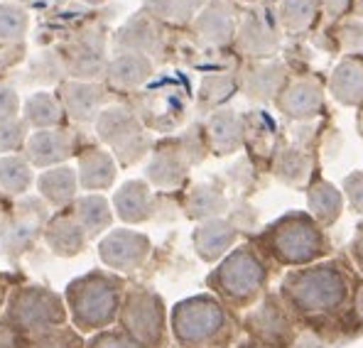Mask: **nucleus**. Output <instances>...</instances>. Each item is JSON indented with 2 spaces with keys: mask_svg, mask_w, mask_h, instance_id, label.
Instances as JSON below:
<instances>
[{
  "mask_svg": "<svg viewBox=\"0 0 363 348\" xmlns=\"http://www.w3.org/2000/svg\"><path fill=\"white\" fill-rule=\"evenodd\" d=\"M233 94V79L231 77H209L201 84V101L204 103H221L223 99Z\"/></svg>",
  "mask_w": 363,
  "mask_h": 348,
  "instance_id": "nucleus-32",
  "label": "nucleus"
},
{
  "mask_svg": "<svg viewBox=\"0 0 363 348\" xmlns=\"http://www.w3.org/2000/svg\"><path fill=\"white\" fill-rule=\"evenodd\" d=\"M346 191H349V196H351V201H354V206L363 211V172L361 174H354L349 181H346Z\"/></svg>",
  "mask_w": 363,
  "mask_h": 348,
  "instance_id": "nucleus-35",
  "label": "nucleus"
},
{
  "mask_svg": "<svg viewBox=\"0 0 363 348\" xmlns=\"http://www.w3.org/2000/svg\"><path fill=\"white\" fill-rule=\"evenodd\" d=\"M79 169H82V184L86 189H106V186H111V181L116 176L113 159L104 150H89L82 157Z\"/></svg>",
  "mask_w": 363,
  "mask_h": 348,
  "instance_id": "nucleus-15",
  "label": "nucleus"
},
{
  "mask_svg": "<svg viewBox=\"0 0 363 348\" xmlns=\"http://www.w3.org/2000/svg\"><path fill=\"white\" fill-rule=\"evenodd\" d=\"M62 120V108L50 94L40 91V94L30 96L25 103V123H32L37 128H50Z\"/></svg>",
  "mask_w": 363,
  "mask_h": 348,
  "instance_id": "nucleus-21",
  "label": "nucleus"
},
{
  "mask_svg": "<svg viewBox=\"0 0 363 348\" xmlns=\"http://www.w3.org/2000/svg\"><path fill=\"white\" fill-rule=\"evenodd\" d=\"M50 240L55 243V248H60L57 253H77L84 243L82 228L69 218H60L55 221V226L50 228Z\"/></svg>",
  "mask_w": 363,
  "mask_h": 348,
  "instance_id": "nucleus-28",
  "label": "nucleus"
},
{
  "mask_svg": "<svg viewBox=\"0 0 363 348\" xmlns=\"http://www.w3.org/2000/svg\"><path fill=\"white\" fill-rule=\"evenodd\" d=\"M209 137L218 152H231L241 142V123L231 111L216 113L209 123Z\"/></svg>",
  "mask_w": 363,
  "mask_h": 348,
  "instance_id": "nucleus-19",
  "label": "nucleus"
},
{
  "mask_svg": "<svg viewBox=\"0 0 363 348\" xmlns=\"http://www.w3.org/2000/svg\"><path fill=\"white\" fill-rule=\"evenodd\" d=\"M5 3H20V5H25V3H32V0H5Z\"/></svg>",
  "mask_w": 363,
  "mask_h": 348,
  "instance_id": "nucleus-40",
  "label": "nucleus"
},
{
  "mask_svg": "<svg viewBox=\"0 0 363 348\" xmlns=\"http://www.w3.org/2000/svg\"><path fill=\"white\" fill-rule=\"evenodd\" d=\"M322 106V91L312 82H297L287 89L282 99V111L292 118H309L314 116Z\"/></svg>",
  "mask_w": 363,
  "mask_h": 348,
  "instance_id": "nucleus-16",
  "label": "nucleus"
},
{
  "mask_svg": "<svg viewBox=\"0 0 363 348\" xmlns=\"http://www.w3.org/2000/svg\"><path fill=\"white\" fill-rule=\"evenodd\" d=\"M101 140H106L116 150L123 164H130L140 159L147 150V135L143 133L138 118L125 108H108L104 111L96 123Z\"/></svg>",
  "mask_w": 363,
  "mask_h": 348,
  "instance_id": "nucleus-1",
  "label": "nucleus"
},
{
  "mask_svg": "<svg viewBox=\"0 0 363 348\" xmlns=\"http://www.w3.org/2000/svg\"><path fill=\"white\" fill-rule=\"evenodd\" d=\"M147 176L160 186H172L184 176V162L179 159L177 152L162 150L152 157L150 167H147Z\"/></svg>",
  "mask_w": 363,
  "mask_h": 348,
  "instance_id": "nucleus-23",
  "label": "nucleus"
},
{
  "mask_svg": "<svg viewBox=\"0 0 363 348\" xmlns=\"http://www.w3.org/2000/svg\"><path fill=\"white\" fill-rule=\"evenodd\" d=\"M152 74L150 57L143 55H118L106 67V77L118 89H138Z\"/></svg>",
  "mask_w": 363,
  "mask_h": 348,
  "instance_id": "nucleus-10",
  "label": "nucleus"
},
{
  "mask_svg": "<svg viewBox=\"0 0 363 348\" xmlns=\"http://www.w3.org/2000/svg\"><path fill=\"white\" fill-rule=\"evenodd\" d=\"M309 206H312V211L317 213L319 218L334 221L341 208V194L332 184H319V186H314L312 194H309Z\"/></svg>",
  "mask_w": 363,
  "mask_h": 348,
  "instance_id": "nucleus-27",
  "label": "nucleus"
},
{
  "mask_svg": "<svg viewBox=\"0 0 363 348\" xmlns=\"http://www.w3.org/2000/svg\"><path fill=\"white\" fill-rule=\"evenodd\" d=\"M314 10H317V0H282L280 20L290 30H302L314 18Z\"/></svg>",
  "mask_w": 363,
  "mask_h": 348,
  "instance_id": "nucleus-29",
  "label": "nucleus"
},
{
  "mask_svg": "<svg viewBox=\"0 0 363 348\" xmlns=\"http://www.w3.org/2000/svg\"><path fill=\"white\" fill-rule=\"evenodd\" d=\"M23 52H25L23 45L13 47V50H8V52H0V69H8V67H13L15 62H20V59H23Z\"/></svg>",
  "mask_w": 363,
  "mask_h": 348,
  "instance_id": "nucleus-36",
  "label": "nucleus"
},
{
  "mask_svg": "<svg viewBox=\"0 0 363 348\" xmlns=\"http://www.w3.org/2000/svg\"><path fill=\"white\" fill-rule=\"evenodd\" d=\"M221 280L223 287H226L231 294L236 297H248L258 290V285L263 282V272H260V265L248 250H241L236 253L226 265L221 267Z\"/></svg>",
  "mask_w": 363,
  "mask_h": 348,
  "instance_id": "nucleus-7",
  "label": "nucleus"
},
{
  "mask_svg": "<svg viewBox=\"0 0 363 348\" xmlns=\"http://www.w3.org/2000/svg\"><path fill=\"white\" fill-rule=\"evenodd\" d=\"M287 290L300 307H307V312H317L341 302V297L346 294V282L341 280L339 272L317 267L314 272L292 277Z\"/></svg>",
  "mask_w": 363,
  "mask_h": 348,
  "instance_id": "nucleus-2",
  "label": "nucleus"
},
{
  "mask_svg": "<svg viewBox=\"0 0 363 348\" xmlns=\"http://www.w3.org/2000/svg\"><path fill=\"white\" fill-rule=\"evenodd\" d=\"M241 47L253 57H268L277 50V35L263 13H250L241 28Z\"/></svg>",
  "mask_w": 363,
  "mask_h": 348,
  "instance_id": "nucleus-12",
  "label": "nucleus"
},
{
  "mask_svg": "<svg viewBox=\"0 0 363 348\" xmlns=\"http://www.w3.org/2000/svg\"><path fill=\"white\" fill-rule=\"evenodd\" d=\"M18 108H20L18 94H15L10 86H0V123L15 120Z\"/></svg>",
  "mask_w": 363,
  "mask_h": 348,
  "instance_id": "nucleus-34",
  "label": "nucleus"
},
{
  "mask_svg": "<svg viewBox=\"0 0 363 348\" xmlns=\"http://www.w3.org/2000/svg\"><path fill=\"white\" fill-rule=\"evenodd\" d=\"M77 216L84 221V226L89 228V235H96L106 223L111 221L108 213V203H106L101 196H86L77 203Z\"/></svg>",
  "mask_w": 363,
  "mask_h": 348,
  "instance_id": "nucleus-26",
  "label": "nucleus"
},
{
  "mask_svg": "<svg viewBox=\"0 0 363 348\" xmlns=\"http://www.w3.org/2000/svg\"><path fill=\"white\" fill-rule=\"evenodd\" d=\"M79 3H86V5H101V3H106V0H79Z\"/></svg>",
  "mask_w": 363,
  "mask_h": 348,
  "instance_id": "nucleus-38",
  "label": "nucleus"
},
{
  "mask_svg": "<svg viewBox=\"0 0 363 348\" xmlns=\"http://www.w3.org/2000/svg\"><path fill=\"white\" fill-rule=\"evenodd\" d=\"M116 206L125 221H143L150 208V194L143 181H128L116 194Z\"/></svg>",
  "mask_w": 363,
  "mask_h": 348,
  "instance_id": "nucleus-17",
  "label": "nucleus"
},
{
  "mask_svg": "<svg viewBox=\"0 0 363 348\" xmlns=\"http://www.w3.org/2000/svg\"><path fill=\"white\" fill-rule=\"evenodd\" d=\"M359 312H361V317H363V290L359 294Z\"/></svg>",
  "mask_w": 363,
  "mask_h": 348,
  "instance_id": "nucleus-39",
  "label": "nucleus"
},
{
  "mask_svg": "<svg viewBox=\"0 0 363 348\" xmlns=\"http://www.w3.org/2000/svg\"><path fill=\"white\" fill-rule=\"evenodd\" d=\"M359 10H361V13H363V0H359Z\"/></svg>",
  "mask_w": 363,
  "mask_h": 348,
  "instance_id": "nucleus-41",
  "label": "nucleus"
},
{
  "mask_svg": "<svg viewBox=\"0 0 363 348\" xmlns=\"http://www.w3.org/2000/svg\"><path fill=\"white\" fill-rule=\"evenodd\" d=\"M277 174L285 181H300L307 174V159H304V155L297 152V150H287L280 157V162H277Z\"/></svg>",
  "mask_w": 363,
  "mask_h": 348,
  "instance_id": "nucleus-31",
  "label": "nucleus"
},
{
  "mask_svg": "<svg viewBox=\"0 0 363 348\" xmlns=\"http://www.w3.org/2000/svg\"><path fill=\"white\" fill-rule=\"evenodd\" d=\"M143 5H145V13L152 18L186 23L204 5V0H143Z\"/></svg>",
  "mask_w": 363,
  "mask_h": 348,
  "instance_id": "nucleus-20",
  "label": "nucleus"
},
{
  "mask_svg": "<svg viewBox=\"0 0 363 348\" xmlns=\"http://www.w3.org/2000/svg\"><path fill=\"white\" fill-rule=\"evenodd\" d=\"M64 69L69 77L74 79H94L104 72L106 67V40L101 32L89 30L74 37L67 47H64Z\"/></svg>",
  "mask_w": 363,
  "mask_h": 348,
  "instance_id": "nucleus-3",
  "label": "nucleus"
},
{
  "mask_svg": "<svg viewBox=\"0 0 363 348\" xmlns=\"http://www.w3.org/2000/svg\"><path fill=\"white\" fill-rule=\"evenodd\" d=\"M72 140L64 130H40L28 140V157L35 164H55L69 157Z\"/></svg>",
  "mask_w": 363,
  "mask_h": 348,
  "instance_id": "nucleus-11",
  "label": "nucleus"
},
{
  "mask_svg": "<svg viewBox=\"0 0 363 348\" xmlns=\"http://www.w3.org/2000/svg\"><path fill=\"white\" fill-rule=\"evenodd\" d=\"M332 94L341 103L354 106L363 101V62L346 59L336 67L332 77Z\"/></svg>",
  "mask_w": 363,
  "mask_h": 348,
  "instance_id": "nucleus-13",
  "label": "nucleus"
},
{
  "mask_svg": "<svg viewBox=\"0 0 363 348\" xmlns=\"http://www.w3.org/2000/svg\"><path fill=\"white\" fill-rule=\"evenodd\" d=\"M361 253H363V250H361Z\"/></svg>",
  "mask_w": 363,
  "mask_h": 348,
  "instance_id": "nucleus-42",
  "label": "nucleus"
},
{
  "mask_svg": "<svg viewBox=\"0 0 363 348\" xmlns=\"http://www.w3.org/2000/svg\"><path fill=\"white\" fill-rule=\"evenodd\" d=\"M223 208V196L211 186H196L194 194L189 196L191 216H206V213H218Z\"/></svg>",
  "mask_w": 363,
  "mask_h": 348,
  "instance_id": "nucleus-30",
  "label": "nucleus"
},
{
  "mask_svg": "<svg viewBox=\"0 0 363 348\" xmlns=\"http://www.w3.org/2000/svg\"><path fill=\"white\" fill-rule=\"evenodd\" d=\"M282 84V69L277 64H268V67H258L248 74V91L253 99H270L272 94H277Z\"/></svg>",
  "mask_w": 363,
  "mask_h": 348,
  "instance_id": "nucleus-25",
  "label": "nucleus"
},
{
  "mask_svg": "<svg viewBox=\"0 0 363 348\" xmlns=\"http://www.w3.org/2000/svg\"><path fill=\"white\" fill-rule=\"evenodd\" d=\"M30 30V13L20 3H0V47H20Z\"/></svg>",
  "mask_w": 363,
  "mask_h": 348,
  "instance_id": "nucleus-14",
  "label": "nucleus"
},
{
  "mask_svg": "<svg viewBox=\"0 0 363 348\" xmlns=\"http://www.w3.org/2000/svg\"><path fill=\"white\" fill-rule=\"evenodd\" d=\"M221 312L213 302L194 299V302L179 307L177 312V331L184 341H199L204 336H211L221 326Z\"/></svg>",
  "mask_w": 363,
  "mask_h": 348,
  "instance_id": "nucleus-6",
  "label": "nucleus"
},
{
  "mask_svg": "<svg viewBox=\"0 0 363 348\" xmlns=\"http://www.w3.org/2000/svg\"><path fill=\"white\" fill-rule=\"evenodd\" d=\"M96 348H133L130 344H123V341H111V344H96Z\"/></svg>",
  "mask_w": 363,
  "mask_h": 348,
  "instance_id": "nucleus-37",
  "label": "nucleus"
},
{
  "mask_svg": "<svg viewBox=\"0 0 363 348\" xmlns=\"http://www.w3.org/2000/svg\"><path fill=\"white\" fill-rule=\"evenodd\" d=\"M277 255L287 262H302L319 253L322 240H319L317 228L304 218H290L280 226L275 235Z\"/></svg>",
  "mask_w": 363,
  "mask_h": 348,
  "instance_id": "nucleus-4",
  "label": "nucleus"
},
{
  "mask_svg": "<svg viewBox=\"0 0 363 348\" xmlns=\"http://www.w3.org/2000/svg\"><path fill=\"white\" fill-rule=\"evenodd\" d=\"M233 240V231L221 221H213L196 233V245H199L204 258H216L218 253L226 250V245Z\"/></svg>",
  "mask_w": 363,
  "mask_h": 348,
  "instance_id": "nucleus-24",
  "label": "nucleus"
},
{
  "mask_svg": "<svg viewBox=\"0 0 363 348\" xmlns=\"http://www.w3.org/2000/svg\"><path fill=\"white\" fill-rule=\"evenodd\" d=\"M62 101L74 120L86 123L99 113V106L104 103V91L86 82H69L62 86Z\"/></svg>",
  "mask_w": 363,
  "mask_h": 348,
  "instance_id": "nucleus-9",
  "label": "nucleus"
},
{
  "mask_svg": "<svg viewBox=\"0 0 363 348\" xmlns=\"http://www.w3.org/2000/svg\"><path fill=\"white\" fill-rule=\"evenodd\" d=\"M40 191L47 196L52 203H64L74 196V189H77V176H74V169L69 167H57L50 169L40 176L37 181Z\"/></svg>",
  "mask_w": 363,
  "mask_h": 348,
  "instance_id": "nucleus-18",
  "label": "nucleus"
},
{
  "mask_svg": "<svg viewBox=\"0 0 363 348\" xmlns=\"http://www.w3.org/2000/svg\"><path fill=\"white\" fill-rule=\"evenodd\" d=\"M116 47H118L123 55L150 57L160 52L162 37H160V30H157V25L152 23L150 15L138 13L118 30V35H116Z\"/></svg>",
  "mask_w": 363,
  "mask_h": 348,
  "instance_id": "nucleus-5",
  "label": "nucleus"
},
{
  "mask_svg": "<svg viewBox=\"0 0 363 348\" xmlns=\"http://www.w3.org/2000/svg\"><path fill=\"white\" fill-rule=\"evenodd\" d=\"M32 181V172L28 162L20 157L0 159V191L3 194H23Z\"/></svg>",
  "mask_w": 363,
  "mask_h": 348,
  "instance_id": "nucleus-22",
  "label": "nucleus"
},
{
  "mask_svg": "<svg viewBox=\"0 0 363 348\" xmlns=\"http://www.w3.org/2000/svg\"><path fill=\"white\" fill-rule=\"evenodd\" d=\"M25 133H28V125L23 120L0 123V152L18 150L25 142Z\"/></svg>",
  "mask_w": 363,
  "mask_h": 348,
  "instance_id": "nucleus-33",
  "label": "nucleus"
},
{
  "mask_svg": "<svg viewBox=\"0 0 363 348\" xmlns=\"http://www.w3.org/2000/svg\"><path fill=\"white\" fill-rule=\"evenodd\" d=\"M196 35L206 45H226L233 35V13L223 0H211L206 8L196 15Z\"/></svg>",
  "mask_w": 363,
  "mask_h": 348,
  "instance_id": "nucleus-8",
  "label": "nucleus"
}]
</instances>
